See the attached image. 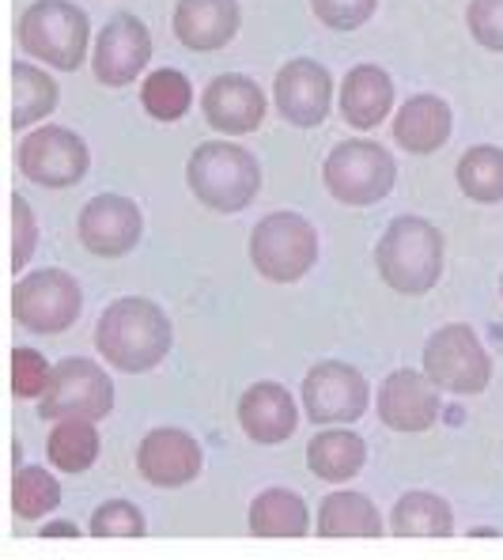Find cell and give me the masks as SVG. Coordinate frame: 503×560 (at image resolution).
Instances as JSON below:
<instances>
[{
	"instance_id": "1",
	"label": "cell",
	"mask_w": 503,
	"mask_h": 560,
	"mask_svg": "<svg viewBox=\"0 0 503 560\" xmlns=\"http://www.w3.org/2000/svg\"><path fill=\"white\" fill-rule=\"evenodd\" d=\"M171 341H175L171 318L163 315L160 303L144 300V295L114 300L98 315L95 326V345L103 352V360L126 375L152 372L155 364H163V357L171 352Z\"/></svg>"
},
{
	"instance_id": "2",
	"label": "cell",
	"mask_w": 503,
	"mask_h": 560,
	"mask_svg": "<svg viewBox=\"0 0 503 560\" xmlns=\"http://www.w3.org/2000/svg\"><path fill=\"white\" fill-rule=\"evenodd\" d=\"M375 266L386 284L401 295H424L440 284L443 273V235L420 217H401L378 238Z\"/></svg>"
},
{
	"instance_id": "3",
	"label": "cell",
	"mask_w": 503,
	"mask_h": 560,
	"mask_svg": "<svg viewBox=\"0 0 503 560\" xmlns=\"http://www.w3.org/2000/svg\"><path fill=\"white\" fill-rule=\"evenodd\" d=\"M186 183L212 212H243L261 189V167L246 148L212 140L197 144L186 163Z\"/></svg>"
},
{
	"instance_id": "4",
	"label": "cell",
	"mask_w": 503,
	"mask_h": 560,
	"mask_svg": "<svg viewBox=\"0 0 503 560\" xmlns=\"http://www.w3.org/2000/svg\"><path fill=\"white\" fill-rule=\"evenodd\" d=\"M87 15L69 0H35L20 20V46L35 61L72 72L87 57Z\"/></svg>"
},
{
	"instance_id": "5",
	"label": "cell",
	"mask_w": 503,
	"mask_h": 560,
	"mask_svg": "<svg viewBox=\"0 0 503 560\" xmlns=\"http://www.w3.org/2000/svg\"><path fill=\"white\" fill-rule=\"evenodd\" d=\"M250 261L273 284H295L315 269L318 232L295 212H273L250 232Z\"/></svg>"
},
{
	"instance_id": "6",
	"label": "cell",
	"mask_w": 503,
	"mask_h": 560,
	"mask_svg": "<svg viewBox=\"0 0 503 560\" xmlns=\"http://www.w3.org/2000/svg\"><path fill=\"white\" fill-rule=\"evenodd\" d=\"M321 183L341 205H375L398 183V167L375 140H341L321 163Z\"/></svg>"
},
{
	"instance_id": "7",
	"label": "cell",
	"mask_w": 503,
	"mask_h": 560,
	"mask_svg": "<svg viewBox=\"0 0 503 560\" xmlns=\"http://www.w3.org/2000/svg\"><path fill=\"white\" fill-rule=\"evenodd\" d=\"M424 375L440 390L451 394H481L492 383V357L484 352L481 337L473 326L451 323L435 329L424 345Z\"/></svg>"
},
{
	"instance_id": "8",
	"label": "cell",
	"mask_w": 503,
	"mask_h": 560,
	"mask_svg": "<svg viewBox=\"0 0 503 560\" xmlns=\"http://www.w3.org/2000/svg\"><path fill=\"white\" fill-rule=\"evenodd\" d=\"M80 307H84V295L65 269H38L31 277H20L12 288V318L31 334H65L80 318Z\"/></svg>"
},
{
	"instance_id": "9",
	"label": "cell",
	"mask_w": 503,
	"mask_h": 560,
	"mask_svg": "<svg viewBox=\"0 0 503 560\" xmlns=\"http://www.w3.org/2000/svg\"><path fill=\"white\" fill-rule=\"evenodd\" d=\"M114 409V383L98 364L69 357L54 368L46 394L38 398L43 420H103Z\"/></svg>"
},
{
	"instance_id": "10",
	"label": "cell",
	"mask_w": 503,
	"mask_h": 560,
	"mask_svg": "<svg viewBox=\"0 0 503 560\" xmlns=\"http://www.w3.org/2000/svg\"><path fill=\"white\" fill-rule=\"evenodd\" d=\"M15 163L31 183L46 186V189H65L77 186L87 175V163L92 152L72 129L61 126H38L35 133L15 148Z\"/></svg>"
},
{
	"instance_id": "11",
	"label": "cell",
	"mask_w": 503,
	"mask_h": 560,
	"mask_svg": "<svg viewBox=\"0 0 503 560\" xmlns=\"http://www.w3.org/2000/svg\"><path fill=\"white\" fill-rule=\"evenodd\" d=\"M367 378L352 364L326 360L303 378V409L315 424H352L367 409Z\"/></svg>"
},
{
	"instance_id": "12",
	"label": "cell",
	"mask_w": 503,
	"mask_h": 560,
	"mask_svg": "<svg viewBox=\"0 0 503 560\" xmlns=\"http://www.w3.org/2000/svg\"><path fill=\"white\" fill-rule=\"evenodd\" d=\"M152 61V35L137 15L121 12L98 31L95 43V77L106 88H126L144 72V65Z\"/></svg>"
},
{
	"instance_id": "13",
	"label": "cell",
	"mask_w": 503,
	"mask_h": 560,
	"mask_svg": "<svg viewBox=\"0 0 503 560\" xmlns=\"http://www.w3.org/2000/svg\"><path fill=\"white\" fill-rule=\"evenodd\" d=\"M277 110L284 114L292 126L315 129L326 121L329 106H334V77L311 57H295L277 72L273 84Z\"/></svg>"
},
{
	"instance_id": "14",
	"label": "cell",
	"mask_w": 503,
	"mask_h": 560,
	"mask_svg": "<svg viewBox=\"0 0 503 560\" xmlns=\"http://www.w3.org/2000/svg\"><path fill=\"white\" fill-rule=\"evenodd\" d=\"M144 217L129 197L121 194H98L80 212V243L98 258H121L140 243Z\"/></svg>"
},
{
	"instance_id": "15",
	"label": "cell",
	"mask_w": 503,
	"mask_h": 560,
	"mask_svg": "<svg viewBox=\"0 0 503 560\" xmlns=\"http://www.w3.org/2000/svg\"><path fill=\"white\" fill-rule=\"evenodd\" d=\"M378 417L394 432H428L440 417V386L424 372H401L386 375L383 390H378Z\"/></svg>"
},
{
	"instance_id": "16",
	"label": "cell",
	"mask_w": 503,
	"mask_h": 560,
	"mask_svg": "<svg viewBox=\"0 0 503 560\" xmlns=\"http://www.w3.org/2000/svg\"><path fill=\"white\" fill-rule=\"evenodd\" d=\"M201 443L183 428H155L140 440L137 469L144 481L160 485V489H178L189 485L201 474Z\"/></svg>"
},
{
	"instance_id": "17",
	"label": "cell",
	"mask_w": 503,
	"mask_h": 560,
	"mask_svg": "<svg viewBox=\"0 0 503 560\" xmlns=\"http://www.w3.org/2000/svg\"><path fill=\"white\" fill-rule=\"evenodd\" d=\"M204 118L212 129L231 137L254 133V129L266 121V92L254 84L250 77H238V72H224L204 88Z\"/></svg>"
},
{
	"instance_id": "18",
	"label": "cell",
	"mask_w": 503,
	"mask_h": 560,
	"mask_svg": "<svg viewBox=\"0 0 503 560\" xmlns=\"http://www.w3.org/2000/svg\"><path fill=\"white\" fill-rule=\"evenodd\" d=\"M238 424L254 443H284L300 428V409L280 383H254L238 398Z\"/></svg>"
},
{
	"instance_id": "19",
	"label": "cell",
	"mask_w": 503,
	"mask_h": 560,
	"mask_svg": "<svg viewBox=\"0 0 503 560\" xmlns=\"http://www.w3.org/2000/svg\"><path fill=\"white\" fill-rule=\"evenodd\" d=\"M238 31V0H178L175 35L186 49H224Z\"/></svg>"
},
{
	"instance_id": "20",
	"label": "cell",
	"mask_w": 503,
	"mask_h": 560,
	"mask_svg": "<svg viewBox=\"0 0 503 560\" xmlns=\"http://www.w3.org/2000/svg\"><path fill=\"white\" fill-rule=\"evenodd\" d=\"M451 106L435 95H412L394 114V140L412 155H432L451 140Z\"/></svg>"
},
{
	"instance_id": "21",
	"label": "cell",
	"mask_w": 503,
	"mask_h": 560,
	"mask_svg": "<svg viewBox=\"0 0 503 560\" xmlns=\"http://www.w3.org/2000/svg\"><path fill=\"white\" fill-rule=\"evenodd\" d=\"M394 106V80L378 65H356L341 84V114L352 129H375Z\"/></svg>"
},
{
	"instance_id": "22",
	"label": "cell",
	"mask_w": 503,
	"mask_h": 560,
	"mask_svg": "<svg viewBox=\"0 0 503 560\" xmlns=\"http://www.w3.org/2000/svg\"><path fill=\"white\" fill-rule=\"evenodd\" d=\"M307 466L329 485L352 481L367 466V443L349 428H326L307 443Z\"/></svg>"
},
{
	"instance_id": "23",
	"label": "cell",
	"mask_w": 503,
	"mask_h": 560,
	"mask_svg": "<svg viewBox=\"0 0 503 560\" xmlns=\"http://www.w3.org/2000/svg\"><path fill=\"white\" fill-rule=\"evenodd\" d=\"M386 526L378 508L360 492H329L318 508L321 538H378Z\"/></svg>"
},
{
	"instance_id": "24",
	"label": "cell",
	"mask_w": 503,
	"mask_h": 560,
	"mask_svg": "<svg viewBox=\"0 0 503 560\" xmlns=\"http://www.w3.org/2000/svg\"><path fill=\"white\" fill-rule=\"evenodd\" d=\"M250 534L258 538H307L311 512L303 497L288 489H266L250 504Z\"/></svg>"
},
{
	"instance_id": "25",
	"label": "cell",
	"mask_w": 503,
	"mask_h": 560,
	"mask_svg": "<svg viewBox=\"0 0 503 560\" xmlns=\"http://www.w3.org/2000/svg\"><path fill=\"white\" fill-rule=\"evenodd\" d=\"M390 530L398 538H447L455 530V515L451 504L435 492H406L394 504Z\"/></svg>"
},
{
	"instance_id": "26",
	"label": "cell",
	"mask_w": 503,
	"mask_h": 560,
	"mask_svg": "<svg viewBox=\"0 0 503 560\" xmlns=\"http://www.w3.org/2000/svg\"><path fill=\"white\" fill-rule=\"evenodd\" d=\"M46 455L61 474H84L98 458V428L95 420H57L46 435Z\"/></svg>"
},
{
	"instance_id": "27",
	"label": "cell",
	"mask_w": 503,
	"mask_h": 560,
	"mask_svg": "<svg viewBox=\"0 0 503 560\" xmlns=\"http://www.w3.org/2000/svg\"><path fill=\"white\" fill-rule=\"evenodd\" d=\"M57 106V84L38 65H12V129H27L31 121H43Z\"/></svg>"
},
{
	"instance_id": "28",
	"label": "cell",
	"mask_w": 503,
	"mask_h": 560,
	"mask_svg": "<svg viewBox=\"0 0 503 560\" xmlns=\"http://www.w3.org/2000/svg\"><path fill=\"white\" fill-rule=\"evenodd\" d=\"M458 186L469 201L496 205L503 201V148L477 144L458 160Z\"/></svg>"
},
{
	"instance_id": "29",
	"label": "cell",
	"mask_w": 503,
	"mask_h": 560,
	"mask_svg": "<svg viewBox=\"0 0 503 560\" xmlns=\"http://www.w3.org/2000/svg\"><path fill=\"white\" fill-rule=\"evenodd\" d=\"M61 504V485L43 466H20L12 477V512L20 518H43Z\"/></svg>"
},
{
	"instance_id": "30",
	"label": "cell",
	"mask_w": 503,
	"mask_h": 560,
	"mask_svg": "<svg viewBox=\"0 0 503 560\" xmlns=\"http://www.w3.org/2000/svg\"><path fill=\"white\" fill-rule=\"evenodd\" d=\"M194 103L189 92V80L175 69H155L144 80V92H140V106L152 114L155 121H178Z\"/></svg>"
},
{
	"instance_id": "31",
	"label": "cell",
	"mask_w": 503,
	"mask_h": 560,
	"mask_svg": "<svg viewBox=\"0 0 503 560\" xmlns=\"http://www.w3.org/2000/svg\"><path fill=\"white\" fill-rule=\"evenodd\" d=\"M87 530H92L95 538H144L148 523H144V515H140V508L129 504V500H106V504L95 508Z\"/></svg>"
},
{
	"instance_id": "32",
	"label": "cell",
	"mask_w": 503,
	"mask_h": 560,
	"mask_svg": "<svg viewBox=\"0 0 503 560\" xmlns=\"http://www.w3.org/2000/svg\"><path fill=\"white\" fill-rule=\"evenodd\" d=\"M49 375L54 368L46 364L43 352H31V349H12V394L15 398H43Z\"/></svg>"
},
{
	"instance_id": "33",
	"label": "cell",
	"mask_w": 503,
	"mask_h": 560,
	"mask_svg": "<svg viewBox=\"0 0 503 560\" xmlns=\"http://www.w3.org/2000/svg\"><path fill=\"white\" fill-rule=\"evenodd\" d=\"M38 243V224L31 205L20 194H12V273H23Z\"/></svg>"
},
{
	"instance_id": "34",
	"label": "cell",
	"mask_w": 503,
	"mask_h": 560,
	"mask_svg": "<svg viewBox=\"0 0 503 560\" xmlns=\"http://www.w3.org/2000/svg\"><path fill=\"white\" fill-rule=\"evenodd\" d=\"M311 4H315V15L326 23V27L356 31L371 20L378 0H311Z\"/></svg>"
},
{
	"instance_id": "35",
	"label": "cell",
	"mask_w": 503,
	"mask_h": 560,
	"mask_svg": "<svg viewBox=\"0 0 503 560\" xmlns=\"http://www.w3.org/2000/svg\"><path fill=\"white\" fill-rule=\"evenodd\" d=\"M469 31L484 49L503 54V0H469Z\"/></svg>"
},
{
	"instance_id": "36",
	"label": "cell",
	"mask_w": 503,
	"mask_h": 560,
	"mask_svg": "<svg viewBox=\"0 0 503 560\" xmlns=\"http://www.w3.org/2000/svg\"><path fill=\"white\" fill-rule=\"evenodd\" d=\"M38 534H43V538H77L80 526H77V523H69V518H54V523H46Z\"/></svg>"
},
{
	"instance_id": "37",
	"label": "cell",
	"mask_w": 503,
	"mask_h": 560,
	"mask_svg": "<svg viewBox=\"0 0 503 560\" xmlns=\"http://www.w3.org/2000/svg\"><path fill=\"white\" fill-rule=\"evenodd\" d=\"M500 292H503V284H500Z\"/></svg>"
}]
</instances>
